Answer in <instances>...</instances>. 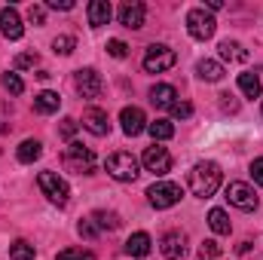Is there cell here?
Returning <instances> with one entry per match:
<instances>
[{
	"mask_svg": "<svg viewBox=\"0 0 263 260\" xmlns=\"http://www.w3.org/2000/svg\"><path fill=\"white\" fill-rule=\"evenodd\" d=\"M220 178H223L220 165L211 162V159H202V162H196V165L190 169V190H193V196H199V199H208V196L217 193Z\"/></svg>",
	"mask_w": 263,
	"mask_h": 260,
	"instance_id": "obj_1",
	"label": "cell"
},
{
	"mask_svg": "<svg viewBox=\"0 0 263 260\" xmlns=\"http://www.w3.org/2000/svg\"><path fill=\"white\" fill-rule=\"evenodd\" d=\"M62 162H65L67 172H73V175H92V172H95V153H92L89 147L77 144V141H70V144H67Z\"/></svg>",
	"mask_w": 263,
	"mask_h": 260,
	"instance_id": "obj_2",
	"label": "cell"
},
{
	"mask_svg": "<svg viewBox=\"0 0 263 260\" xmlns=\"http://www.w3.org/2000/svg\"><path fill=\"white\" fill-rule=\"evenodd\" d=\"M37 187L43 190V196H46L52 205H67V199H70V187H67V181L59 172H40Z\"/></svg>",
	"mask_w": 263,
	"mask_h": 260,
	"instance_id": "obj_3",
	"label": "cell"
},
{
	"mask_svg": "<svg viewBox=\"0 0 263 260\" xmlns=\"http://www.w3.org/2000/svg\"><path fill=\"white\" fill-rule=\"evenodd\" d=\"M175 62H178V52L172 46H165V43H153L144 52V70L147 73H162V70L175 67Z\"/></svg>",
	"mask_w": 263,
	"mask_h": 260,
	"instance_id": "obj_4",
	"label": "cell"
},
{
	"mask_svg": "<svg viewBox=\"0 0 263 260\" xmlns=\"http://www.w3.org/2000/svg\"><path fill=\"white\" fill-rule=\"evenodd\" d=\"M214 28H217V22H214V15L205 6H196V9L187 12V31H190L193 40H211Z\"/></svg>",
	"mask_w": 263,
	"mask_h": 260,
	"instance_id": "obj_5",
	"label": "cell"
},
{
	"mask_svg": "<svg viewBox=\"0 0 263 260\" xmlns=\"http://www.w3.org/2000/svg\"><path fill=\"white\" fill-rule=\"evenodd\" d=\"M104 169H107V175L117 178V181H135V178H138V159H135L132 153H126V150L110 153L107 162H104Z\"/></svg>",
	"mask_w": 263,
	"mask_h": 260,
	"instance_id": "obj_6",
	"label": "cell"
},
{
	"mask_svg": "<svg viewBox=\"0 0 263 260\" xmlns=\"http://www.w3.org/2000/svg\"><path fill=\"white\" fill-rule=\"evenodd\" d=\"M181 184H175V181H156L150 190H147V202L153 205V208H172V205H178L181 202Z\"/></svg>",
	"mask_w": 263,
	"mask_h": 260,
	"instance_id": "obj_7",
	"label": "cell"
},
{
	"mask_svg": "<svg viewBox=\"0 0 263 260\" xmlns=\"http://www.w3.org/2000/svg\"><path fill=\"white\" fill-rule=\"evenodd\" d=\"M73 89H77L80 98H98L101 89H104V80L95 67H80L73 73Z\"/></svg>",
	"mask_w": 263,
	"mask_h": 260,
	"instance_id": "obj_8",
	"label": "cell"
},
{
	"mask_svg": "<svg viewBox=\"0 0 263 260\" xmlns=\"http://www.w3.org/2000/svg\"><path fill=\"white\" fill-rule=\"evenodd\" d=\"M227 199H230V205H236L239 211H254L257 208V193H254V187H248V184H242V181H230L227 184Z\"/></svg>",
	"mask_w": 263,
	"mask_h": 260,
	"instance_id": "obj_9",
	"label": "cell"
},
{
	"mask_svg": "<svg viewBox=\"0 0 263 260\" xmlns=\"http://www.w3.org/2000/svg\"><path fill=\"white\" fill-rule=\"evenodd\" d=\"M141 162H144V169H147V172H153L156 178H162V175H168V172H172V153H168L165 147H159V144L147 147V150H144V156H141Z\"/></svg>",
	"mask_w": 263,
	"mask_h": 260,
	"instance_id": "obj_10",
	"label": "cell"
},
{
	"mask_svg": "<svg viewBox=\"0 0 263 260\" xmlns=\"http://www.w3.org/2000/svg\"><path fill=\"white\" fill-rule=\"evenodd\" d=\"M159 251L165 260H181L187 254V236L181 230H168L162 239H159Z\"/></svg>",
	"mask_w": 263,
	"mask_h": 260,
	"instance_id": "obj_11",
	"label": "cell"
},
{
	"mask_svg": "<svg viewBox=\"0 0 263 260\" xmlns=\"http://www.w3.org/2000/svg\"><path fill=\"white\" fill-rule=\"evenodd\" d=\"M0 31H3L6 40H18L25 34V25H22L18 9H12V6H3L0 9Z\"/></svg>",
	"mask_w": 263,
	"mask_h": 260,
	"instance_id": "obj_12",
	"label": "cell"
},
{
	"mask_svg": "<svg viewBox=\"0 0 263 260\" xmlns=\"http://www.w3.org/2000/svg\"><path fill=\"white\" fill-rule=\"evenodd\" d=\"M83 129L92 132V135H98V138H104V135L110 132L107 110H101V107H89V110H83Z\"/></svg>",
	"mask_w": 263,
	"mask_h": 260,
	"instance_id": "obj_13",
	"label": "cell"
},
{
	"mask_svg": "<svg viewBox=\"0 0 263 260\" xmlns=\"http://www.w3.org/2000/svg\"><path fill=\"white\" fill-rule=\"evenodd\" d=\"M144 15H147V9H144V3H138V0H126V3L120 6V25H123V28H132V31L144 28Z\"/></svg>",
	"mask_w": 263,
	"mask_h": 260,
	"instance_id": "obj_14",
	"label": "cell"
},
{
	"mask_svg": "<svg viewBox=\"0 0 263 260\" xmlns=\"http://www.w3.org/2000/svg\"><path fill=\"white\" fill-rule=\"evenodd\" d=\"M120 123H123V132H126L129 138H135V135H141V132L147 129V117H144L141 107H123Z\"/></svg>",
	"mask_w": 263,
	"mask_h": 260,
	"instance_id": "obj_15",
	"label": "cell"
},
{
	"mask_svg": "<svg viewBox=\"0 0 263 260\" xmlns=\"http://www.w3.org/2000/svg\"><path fill=\"white\" fill-rule=\"evenodd\" d=\"M175 101H178L175 86H168V83H156V86L150 89V104H153V107H159V110H172Z\"/></svg>",
	"mask_w": 263,
	"mask_h": 260,
	"instance_id": "obj_16",
	"label": "cell"
},
{
	"mask_svg": "<svg viewBox=\"0 0 263 260\" xmlns=\"http://www.w3.org/2000/svg\"><path fill=\"white\" fill-rule=\"evenodd\" d=\"M86 15H89V25L92 28H101V25H107L110 22V3L107 0H92L89 6H86Z\"/></svg>",
	"mask_w": 263,
	"mask_h": 260,
	"instance_id": "obj_17",
	"label": "cell"
},
{
	"mask_svg": "<svg viewBox=\"0 0 263 260\" xmlns=\"http://www.w3.org/2000/svg\"><path fill=\"white\" fill-rule=\"evenodd\" d=\"M150 248H153V239L147 233H132L129 242H126V254L129 257H147Z\"/></svg>",
	"mask_w": 263,
	"mask_h": 260,
	"instance_id": "obj_18",
	"label": "cell"
},
{
	"mask_svg": "<svg viewBox=\"0 0 263 260\" xmlns=\"http://www.w3.org/2000/svg\"><path fill=\"white\" fill-rule=\"evenodd\" d=\"M59 104H62L59 92H49V89H43L40 95H34V110H37V114H43V117L55 114V110H59Z\"/></svg>",
	"mask_w": 263,
	"mask_h": 260,
	"instance_id": "obj_19",
	"label": "cell"
},
{
	"mask_svg": "<svg viewBox=\"0 0 263 260\" xmlns=\"http://www.w3.org/2000/svg\"><path fill=\"white\" fill-rule=\"evenodd\" d=\"M217 49H220V59L223 62H248V49L239 40H223Z\"/></svg>",
	"mask_w": 263,
	"mask_h": 260,
	"instance_id": "obj_20",
	"label": "cell"
},
{
	"mask_svg": "<svg viewBox=\"0 0 263 260\" xmlns=\"http://www.w3.org/2000/svg\"><path fill=\"white\" fill-rule=\"evenodd\" d=\"M196 73H199V80H205V83H217L223 77V65L214 62V59H202L196 65Z\"/></svg>",
	"mask_w": 263,
	"mask_h": 260,
	"instance_id": "obj_21",
	"label": "cell"
},
{
	"mask_svg": "<svg viewBox=\"0 0 263 260\" xmlns=\"http://www.w3.org/2000/svg\"><path fill=\"white\" fill-rule=\"evenodd\" d=\"M40 153H43V144L37 141V138H28V141H22L18 144V150H15V156H18V162H34V159H40Z\"/></svg>",
	"mask_w": 263,
	"mask_h": 260,
	"instance_id": "obj_22",
	"label": "cell"
},
{
	"mask_svg": "<svg viewBox=\"0 0 263 260\" xmlns=\"http://www.w3.org/2000/svg\"><path fill=\"white\" fill-rule=\"evenodd\" d=\"M147 132H150L153 144H156V141H168V138L175 135V123H172V120H153V123H147Z\"/></svg>",
	"mask_w": 263,
	"mask_h": 260,
	"instance_id": "obj_23",
	"label": "cell"
},
{
	"mask_svg": "<svg viewBox=\"0 0 263 260\" xmlns=\"http://www.w3.org/2000/svg\"><path fill=\"white\" fill-rule=\"evenodd\" d=\"M208 227L217 233V236H227L233 227H230V217H227V211L223 208H211L208 211Z\"/></svg>",
	"mask_w": 263,
	"mask_h": 260,
	"instance_id": "obj_24",
	"label": "cell"
},
{
	"mask_svg": "<svg viewBox=\"0 0 263 260\" xmlns=\"http://www.w3.org/2000/svg\"><path fill=\"white\" fill-rule=\"evenodd\" d=\"M239 89H242V95H248V98H260V92H263L260 77H257V73H239Z\"/></svg>",
	"mask_w": 263,
	"mask_h": 260,
	"instance_id": "obj_25",
	"label": "cell"
},
{
	"mask_svg": "<svg viewBox=\"0 0 263 260\" xmlns=\"http://www.w3.org/2000/svg\"><path fill=\"white\" fill-rule=\"evenodd\" d=\"M92 220H95L101 230H120V224H123V217H120L117 211H104V208H98V211L92 214Z\"/></svg>",
	"mask_w": 263,
	"mask_h": 260,
	"instance_id": "obj_26",
	"label": "cell"
},
{
	"mask_svg": "<svg viewBox=\"0 0 263 260\" xmlns=\"http://www.w3.org/2000/svg\"><path fill=\"white\" fill-rule=\"evenodd\" d=\"M34 257H37V251H34V245H31V242L15 239V242L9 245V260H34Z\"/></svg>",
	"mask_w": 263,
	"mask_h": 260,
	"instance_id": "obj_27",
	"label": "cell"
},
{
	"mask_svg": "<svg viewBox=\"0 0 263 260\" xmlns=\"http://www.w3.org/2000/svg\"><path fill=\"white\" fill-rule=\"evenodd\" d=\"M73 46H77V40H73V37H67V34H62V37H55V40H52L55 55H70V52H73Z\"/></svg>",
	"mask_w": 263,
	"mask_h": 260,
	"instance_id": "obj_28",
	"label": "cell"
},
{
	"mask_svg": "<svg viewBox=\"0 0 263 260\" xmlns=\"http://www.w3.org/2000/svg\"><path fill=\"white\" fill-rule=\"evenodd\" d=\"M3 89H9L12 95H22V92H25V83H22L18 73H9V70H6V73H3Z\"/></svg>",
	"mask_w": 263,
	"mask_h": 260,
	"instance_id": "obj_29",
	"label": "cell"
},
{
	"mask_svg": "<svg viewBox=\"0 0 263 260\" xmlns=\"http://www.w3.org/2000/svg\"><path fill=\"white\" fill-rule=\"evenodd\" d=\"M55 260H95V254L92 251H83V248H65V251H59Z\"/></svg>",
	"mask_w": 263,
	"mask_h": 260,
	"instance_id": "obj_30",
	"label": "cell"
},
{
	"mask_svg": "<svg viewBox=\"0 0 263 260\" xmlns=\"http://www.w3.org/2000/svg\"><path fill=\"white\" fill-rule=\"evenodd\" d=\"M220 254V245L214 242V239H205L202 245H199V257L202 260H211V257H217Z\"/></svg>",
	"mask_w": 263,
	"mask_h": 260,
	"instance_id": "obj_31",
	"label": "cell"
},
{
	"mask_svg": "<svg viewBox=\"0 0 263 260\" xmlns=\"http://www.w3.org/2000/svg\"><path fill=\"white\" fill-rule=\"evenodd\" d=\"M77 126H80V123H77V120H70V117H65V120H62V126H59V135L65 138L67 144L73 141V135H77Z\"/></svg>",
	"mask_w": 263,
	"mask_h": 260,
	"instance_id": "obj_32",
	"label": "cell"
},
{
	"mask_svg": "<svg viewBox=\"0 0 263 260\" xmlns=\"http://www.w3.org/2000/svg\"><path fill=\"white\" fill-rule=\"evenodd\" d=\"M172 117H175V120H187V117H193V104H190V101H175Z\"/></svg>",
	"mask_w": 263,
	"mask_h": 260,
	"instance_id": "obj_33",
	"label": "cell"
},
{
	"mask_svg": "<svg viewBox=\"0 0 263 260\" xmlns=\"http://www.w3.org/2000/svg\"><path fill=\"white\" fill-rule=\"evenodd\" d=\"M107 52H110L114 59H126V55H129V46H126L123 40H107Z\"/></svg>",
	"mask_w": 263,
	"mask_h": 260,
	"instance_id": "obj_34",
	"label": "cell"
},
{
	"mask_svg": "<svg viewBox=\"0 0 263 260\" xmlns=\"http://www.w3.org/2000/svg\"><path fill=\"white\" fill-rule=\"evenodd\" d=\"M77 230H80V236H83V239H95V236H98V224H95L92 217H89V220H80V227H77Z\"/></svg>",
	"mask_w": 263,
	"mask_h": 260,
	"instance_id": "obj_35",
	"label": "cell"
},
{
	"mask_svg": "<svg viewBox=\"0 0 263 260\" xmlns=\"http://www.w3.org/2000/svg\"><path fill=\"white\" fill-rule=\"evenodd\" d=\"M37 52H22V55H15V67H37Z\"/></svg>",
	"mask_w": 263,
	"mask_h": 260,
	"instance_id": "obj_36",
	"label": "cell"
},
{
	"mask_svg": "<svg viewBox=\"0 0 263 260\" xmlns=\"http://www.w3.org/2000/svg\"><path fill=\"white\" fill-rule=\"evenodd\" d=\"M28 18H31L34 25H43V22H46V6H40V3L31 6V9H28Z\"/></svg>",
	"mask_w": 263,
	"mask_h": 260,
	"instance_id": "obj_37",
	"label": "cell"
},
{
	"mask_svg": "<svg viewBox=\"0 0 263 260\" xmlns=\"http://www.w3.org/2000/svg\"><path fill=\"white\" fill-rule=\"evenodd\" d=\"M251 178H254L257 187H263V156H257V159L251 162Z\"/></svg>",
	"mask_w": 263,
	"mask_h": 260,
	"instance_id": "obj_38",
	"label": "cell"
},
{
	"mask_svg": "<svg viewBox=\"0 0 263 260\" xmlns=\"http://www.w3.org/2000/svg\"><path fill=\"white\" fill-rule=\"evenodd\" d=\"M220 104H223V110H230V114H236V110H239V101H233V95H230V92H223V95H220Z\"/></svg>",
	"mask_w": 263,
	"mask_h": 260,
	"instance_id": "obj_39",
	"label": "cell"
},
{
	"mask_svg": "<svg viewBox=\"0 0 263 260\" xmlns=\"http://www.w3.org/2000/svg\"><path fill=\"white\" fill-rule=\"evenodd\" d=\"M49 9H73V0H49Z\"/></svg>",
	"mask_w": 263,
	"mask_h": 260,
	"instance_id": "obj_40",
	"label": "cell"
},
{
	"mask_svg": "<svg viewBox=\"0 0 263 260\" xmlns=\"http://www.w3.org/2000/svg\"><path fill=\"white\" fill-rule=\"evenodd\" d=\"M205 9H208V12H214V9H223V0H208V3H205Z\"/></svg>",
	"mask_w": 263,
	"mask_h": 260,
	"instance_id": "obj_41",
	"label": "cell"
}]
</instances>
